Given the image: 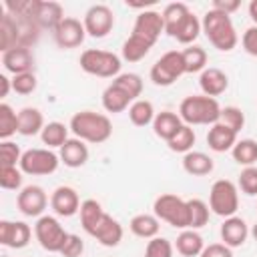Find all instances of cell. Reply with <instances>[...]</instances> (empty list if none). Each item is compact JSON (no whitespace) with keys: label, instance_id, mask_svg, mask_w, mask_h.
<instances>
[{"label":"cell","instance_id":"obj_1","mask_svg":"<svg viewBox=\"0 0 257 257\" xmlns=\"http://www.w3.org/2000/svg\"><path fill=\"white\" fill-rule=\"evenodd\" d=\"M161 32H165V22L161 12L157 10L139 12V16L135 18L131 36L122 42V58L126 62L143 60L159 40Z\"/></svg>","mask_w":257,"mask_h":257},{"label":"cell","instance_id":"obj_2","mask_svg":"<svg viewBox=\"0 0 257 257\" xmlns=\"http://www.w3.org/2000/svg\"><path fill=\"white\" fill-rule=\"evenodd\" d=\"M161 14H163V22H165V32L181 44L191 46L197 40V36L203 32L201 20L191 12V8L185 2L167 4Z\"/></svg>","mask_w":257,"mask_h":257},{"label":"cell","instance_id":"obj_3","mask_svg":"<svg viewBox=\"0 0 257 257\" xmlns=\"http://www.w3.org/2000/svg\"><path fill=\"white\" fill-rule=\"evenodd\" d=\"M201 30L205 32L207 40L221 52H231L239 42V36H237L231 16L225 12H219L215 8H209L205 12V16L201 20Z\"/></svg>","mask_w":257,"mask_h":257},{"label":"cell","instance_id":"obj_4","mask_svg":"<svg viewBox=\"0 0 257 257\" xmlns=\"http://www.w3.org/2000/svg\"><path fill=\"white\" fill-rule=\"evenodd\" d=\"M68 128L72 131V135L84 143H92V145H100L106 143L112 135V122L106 114L102 112H94V110H80L74 112L70 118Z\"/></svg>","mask_w":257,"mask_h":257},{"label":"cell","instance_id":"obj_5","mask_svg":"<svg viewBox=\"0 0 257 257\" xmlns=\"http://www.w3.org/2000/svg\"><path fill=\"white\" fill-rule=\"evenodd\" d=\"M221 104L217 98L205 96V94H191L185 96L179 104V116L185 124H215L221 120Z\"/></svg>","mask_w":257,"mask_h":257},{"label":"cell","instance_id":"obj_6","mask_svg":"<svg viewBox=\"0 0 257 257\" xmlns=\"http://www.w3.org/2000/svg\"><path fill=\"white\" fill-rule=\"evenodd\" d=\"M153 213L159 221L169 223L175 229H191V213H189V201L175 193H163L153 203Z\"/></svg>","mask_w":257,"mask_h":257},{"label":"cell","instance_id":"obj_7","mask_svg":"<svg viewBox=\"0 0 257 257\" xmlns=\"http://www.w3.org/2000/svg\"><path fill=\"white\" fill-rule=\"evenodd\" d=\"M80 68L86 74L98 76V78H116L120 74V56L108 50L100 48H86L78 58Z\"/></svg>","mask_w":257,"mask_h":257},{"label":"cell","instance_id":"obj_8","mask_svg":"<svg viewBox=\"0 0 257 257\" xmlns=\"http://www.w3.org/2000/svg\"><path fill=\"white\" fill-rule=\"evenodd\" d=\"M209 209L227 219V217H233L239 209V189L233 181L229 179H219L211 185V191H209Z\"/></svg>","mask_w":257,"mask_h":257},{"label":"cell","instance_id":"obj_9","mask_svg":"<svg viewBox=\"0 0 257 257\" xmlns=\"http://www.w3.org/2000/svg\"><path fill=\"white\" fill-rule=\"evenodd\" d=\"M34 237L40 243V247L48 253H60V249L64 247L68 233L64 231V227L60 225V221L52 215H42L36 219L34 225Z\"/></svg>","mask_w":257,"mask_h":257},{"label":"cell","instance_id":"obj_10","mask_svg":"<svg viewBox=\"0 0 257 257\" xmlns=\"http://www.w3.org/2000/svg\"><path fill=\"white\" fill-rule=\"evenodd\" d=\"M183 74H185V64H183L181 50H169V52H165L151 66V80L157 86H171Z\"/></svg>","mask_w":257,"mask_h":257},{"label":"cell","instance_id":"obj_11","mask_svg":"<svg viewBox=\"0 0 257 257\" xmlns=\"http://www.w3.org/2000/svg\"><path fill=\"white\" fill-rule=\"evenodd\" d=\"M60 165V157L52 149H28L22 153L20 159V171L24 175L40 177V175H52Z\"/></svg>","mask_w":257,"mask_h":257},{"label":"cell","instance_id":"obj_12","mask_svg":"<svg viewBox=\"0 0 257 257\" xmlns=\"http://www.w3.org/2000/svg\"><path fill=\"white\" fill-rule=\"evenodd\" d=\"M86 34L92 38H104L114 28V14L106 4H92L82 18Z\"/></svg>","mask_w":257,"mask_h":257},{"label":"cell","instance_id":"obj_13","mask_svg":"<svg viewBox=\"0 0 257 257\" xmlns=\"http://www.w3.org/2000/svg\"><path fill=\"white\" fill-rule=\"evenodd\" d=\"M16 207L26 217H42L48 207V195L40 185H26L16 195Z\"/></svg>","mask_w":257,"mask_h":257},{"label":"cell","instance_id":"obj_14","mask_svg":"<svg viewBox=\"0 0 257 257\" xmlns=\"http://www.w3.org/2000/svg\"><path fill=\"white\" fill-rule=\"evenodd\" d=\"M52 36H54V42L58 44V48L70 50V48H78V46L84 42V38H86V28H84V24H82L78 18L66 16V18L52 30Z\"/></svg>","mask_w":257,"mask_h":257},{"label":"cell","instance_id":"obj_15","mask_svg":"<svg viewBox=\"0 0 257 257\" xmlns=\"http://www.w3.org/2000/svg\"><path fill=\"white\" fill-rule=\"evenodd\" d=\"M32 237V229L28 223L24 221H8L2 219L0 221V243L4 247L10 249H22L30 243Z\"/></svg>","mask_w":257,"mask_h":257},{"label":"cell","instance_id":"obj_16","mask_svg":"<svg viewBox=\"0 0 257 257\" xmlns=\"http://www.w3.org/2000/svg\"><path fill=\"white\" fill-rule=\"evenodd\" d=\"M50 207L58 217H72L80 211V199L76 189L68 185H60L50 195Z\"/></svg>","mask_w":257,"mask_h":257},{"label":"cell","instance_id":"obj_17","mask_svg":"<svg viewBox=\"0 0 257 257\" xmlns=\"http://www.w3.org/2000/svg\"><path fill=\"white\" fill-rule=\"evenodd\" d=\"M64 10L58 2H52V0H36L34 4V12H32V20L38 24V28H48V30H54L62 20H64Z\"/></svg>","mask_w":257,"mask_h":257},{"label":"cell","instance_id":"obj_18","mask_svg":"<svg viewBox=\"0 0 257 257\" xmlns=\"http://www.w3.org/2000/svg\"><path fill=\"white\" fill-rule=\"evenodd\" d=\"M2 66L12 76L22 74V72H32V68H34V54H32L30 48H24V46L10 48V50L2 52Z\"/></svg>","mask_w":257,"mask_h":257},{"label":"cell","instance_id":"obj_19","mask_svg":"<svg viewBox=\"0 0 257 257\" xmlns=\"http://www.w3.org/2000/svg\"><path fill=\"white\" fill-rule=\"evenodd\" d=\"M122 225L108 213L102 215V219L98 221V225L94 227V231L90 233V237H94L100 245L104 247H116L122 241Z\"/></svg>","mask_w":257,"mask_h":257},{"label":"cell","instance_id":"obj_20","mask_svg":"<svg viewBox=\"0 0 257 257\" xmlns=\"http://www.w3.org/2000/svg\"><path fill=\"white\" fill-rule=\"evenodd\" d=\"M219 233H221V241H223L227 247L235 249V247H241V245L247 241V237H249L251 231H249L245 219L233 215V217H227V219L223 221Z\"/></svg>","mask_w":257,"mask_h":257},{"label":"cell","instance_id":"obj_21","mask_svg":"<svg viewBox=\"0 0 257 257\" xmlns=\"http://www.w3.org/2000/svg\"><path fill=\"white\" fill-rule=\"evenodd\" d=\"M199 86H201V90H203L205 96L217 98V96H221V94L229 88V76H227L221 68L207 66V68L199 74Z\"/></svg>","mask_w":257,"mask_h":257},{"label":"cell","instance_id":"obj_22","mask_svg":"<svg viewBox=\"0 0 257 257\" xmlns=\"http://www.w3.org/2000/svg\"><path fill=\"white\" fill-rule=\"evenodd\" d=\"M58 157H60V163L64 167H68V169H80L88 161V147H86L84 141L72 137V139H68L58 149Z\"/></svg>","mask_w":257,"mask_h":257},{"label":"cell","instance_id":"obj_23","mask_svg":"<svg viewBox=\"0 0 257 257\" xmlns=\"http://www.w3.org/2000/svg\"><path fill=\"white\" fill-rule=\"evenodd\" d=\"M237 135H239V133H235L231 126H227L225 122L219 120V122L211 124L209 133H207V145H209V149L215 151V153H227V151H231V149L235 147V143L239 141Z\"/></svg>","mask_w":257,"mask_h":257},{"label":"cell","instance_id":"obj_24","mask_svg":"<svg viewBox=\"0 0 257 257\" xmlns=\"http://www.w3.org/2000/svg\"><path fill=\"white\" fill-rule=\"evenodd\" d=\"M44 116L36 106H24L18 110V135L34 137L40 135L44 128Z\"/></svg>","mask_w":257,"mask_h":257},{"label":"cell","instance_id":"obj_25","mask_svg":"<svg viewBox=\"0 0 257 257\" xmlns=\"http://www.w3.org/2000/svg\"><path fill=\"white\" fill-rule=\"evenodd\" d=\"M100 102H102V108L106 110V112H112V114H116V112H122V110H126L135 100L120 88V86H116L114 82H110L104 90H102V96H100Z\"/></svg>","mask_w":257,"mask_h":257},{"label":"cell","instance_id":"obj_26","mask_svg":"<svg viewBox=\"0 0 257 257\" xmlns=\"http://www.w3.org/2000/svg\"><path fill=\"white\" fill-rule=\"evenodd\" d=\"M185 122L181 120L179 112H173V110H161L157 112L155 120H153V133L163 139V141H169L177 135V131L183 126Z\"/></svg>","mask_w":257,"mask_h":257},{"label":"cell","instance_id":"obj_27","mask_svg":"<svg viewBox=\"0 0 257 257\" xmlns=\"http://www.w3.org/2000/svg\"><path fill=\"white\" fill-rule=\"evenodd\" d=\"M175 249L183 257H199L203 253V249H205V241L197 233V229H183L177 235Z\"/></svg>","mask_w":257,"mask_h":257},{"label":"cell","instance_id":"obj_28","mask_svg":"<svg viewBox=\"0 0 257 257\" xmlns=\"http://www.w3.org/2000/svg\"><path fill=\"white\" fill-rule=\"evenodd\" d=\"M183 169H185V173H189L193 177H205V175L213 173L215 163L207 153L189 151L187 155H183Z\"/></svg>","mask_w":257,"mask_h":257},{"label":"cell","instance_id":"obj_29","mask_svg":"<svg viewBox=\"0 0 257 257\" xmlns=\"http://www.w3.org/2000/svg\"><path fill=\"white\" fill-rule=\"evenodd\" d=\"M128 229L133 235H137L141 239H155V237H159L161 225H159V219L155 213L153 215L151 213H139L131 219Z\"/></svg>","mask_w":257,"mask_h":257},{"label":"cell","instance_id":"obj_30","mask_svg":"<svg viewBox=\"0 0 257 257\" xmlns=\"http://www.w3.org/2000/svg\"><path fill=\"white\" fill-rule=\"evenodd\" d=\"M68 126L64 122H58V120H52V122H46L42 133H40V139L42 143L46 145V149H60L70 137H68Z\"/></svg>","mask_w":257,"mask_h":257},{"label":"cell","instance_id":"obj_31","mask_svg":"<svg viewBox=\"0 0 257 257\" xmlns=\"http://www.w3.org/2000/svg\"><path fill=\"white\" fill-rule=\"evenodd\" d=\"M78 215H80V225H82V229L90 235V233L94 231V227L98 225V221L102 219L104 209H102V205H100L96 199H86V201L80 203Z\"/></svg>","mask_w":257,"mask_h":257},{"label":"cell","instance_id":"obj_32","mask_svg":"<svg viewBox=\"0 0 257 257\" xmlns=\"http://www.w3.org/2000/svg\"><path fill=\"white\" fill-rule=\"evenodd\" d=\"M155 116H157L155 106L147 98H139L128 106V118L135 126H149V124H153Z\"/></svg>","mask_w":257,"mask_h":257},{"label":"cell","instance_id":"obj_33","mask_svg":"<svg viewBox=\"0 0 257 257\" xmlns=\"http://www.w3.org/2000/svg\"><path fill=\"white\" fill-rule=\"evenodd\" d=\"M233 161L241 167H253L257 163V141L255 139H239L231 149Z\"/></svg>","mask_w":257,"mask_h":257},{"label":"cell","instance_id":"obj_34","mask_svg":"<svg viewBox=\"0 0 257 257\" xmlns=\"http://www.w3.org/2000/svg\"><path fill=\"white\" fill-rule=\"evenodd\" d=\"M183 54V64H185V74H195V72H203L207 68V52L205 48L191 44L185 50H181Z\"/></svg>","mask_w":257,"mask_h":257},{"label":"cell","instance_id":"obj_35","mask_svg":"<svg viewBox=\"0 0 257 257\" xmlns=\"http://www.w3.org/2000/svg\"><path fill=\"white\" fill-rule=\"evenodd\" d=\"M195 141H197L195 128L189 126V124H183V126L177 131V135L167 141V147H169L173 153H183V155H187L189 151H193Z\"/></svg>","mask_w":257,"mask_h":257},{"label":"cell","instance_id":"obj_36","mask_svg":"<svg viewBox=\"0 0 257 257\" xmlns=\"http://www.w3.org/2000/svg\"><path fill=\"white\" fill-rule=\"evenodd\" d=\"M16 133H18V112H14V108L8 102H2L0 104V139L10 141V137Z\"/></svg>","mask_w":257,"mask_h":257},{"label":"cell","instance_id":"obj_37","mask_svg":"<svg viewBox=\"0 0 257 257\" xmlns=\"http://www.w3.org/2000/svg\"><path fill=\"white\" fill-rule=\"evenodd\" d=\"M112 82L116 86H120L133 100H139V96L143 92V78L137 72H120L116 78H112Z\"/></svg>","mask_w":257,"mask_h":257},{"label":"cell","instance_id":"obj_38","mask_svg":"<svg viewBox=\"0 0 257 257\" xmlns=\"http://www.w3.org/2000/svg\"><path fill=\"white\" fill-rule=\"evenodd\" d=\"M189 201V213H191V229H201L209 223L211 209L203 199H187Z\"/></svg>","mask_w":257,"mask_h":257},{"label":"cell","instance_id":"obj_39","mask_svg":"<svg viewBox=\"0 0 257 257\" xmlns=\"http://www.w3.org/2000/svg\"><path fill=\"white\" fill-rule=\"evenodd\" d=\"M22 175L20 167H0V187L6 191H20Z\"/></svg>","mask_w":257,"mask_h":257},{"label":"cell","instance_id":"obj_40","mask_svg":"<svg viewBox=\"0 0 257 257\" xmlns=\"http://www.w3.org/2000/svg\"><path fill=\"white\" fill-rule=\"evenodd\" d=\"M237 189L249 197H257V167H243L237 179Z\"/></svg>","mask_w":257,"mask_h":257},{"label":"cell","instance_id":"obj_41","mask_svg":"<svg viewBox=\"0 0 257 257\" xmlns=\"http://www.w3.org/2000/svg\"><path fill=\"white\" fill-rule=\"evenodd\" d=\"M173 255H175V247L165 237L149 239V243L145 247V257H173Z\"/></svg>","mask_w":257,"mask_h":257},{"label":"cell","instance_id":"obj_42","mask_svg":"<svg viewBox=\"0 0 257 257\" xmlns=\"http://www.w3.org/2000/svg\"><path fill=\"white\" fill-rule=\"evenodd\" d=\"M22 151L16 143L12 141H2L0 143V167H16L20 165Z\"/></svg>","mask_w":257,"mask_h":257},{"label":"cell","instance_id":"obj_43","mask_svg":"<svg viewBox=\"0 0 257 257\" xmlns=\"http://www.w3.org/2000/svg\"><path fill=\"white\" fill-rule=\"evenodd\" d=\"M221 122H225L227 126H231L235 133H239L245 126V112L239 106H223L221 108Z\"/></svg>","mask_w":257,"mask_h":257},{"label":"cell","instance_id":"obj_44","mask_svg":"<svg viewBox=\"0 0 257 257\" xmlns=\"http://www.w3.org/2000/svg\"><path fill=\"white\" fill-rule=\"evenodd\" d=\"M36 86H38V80L34 72H22V74L12 76V90L18 94H32Z\"/></svg>","mask_w":257,"mask_h":257},{"label":"cell","instance_id":"obj_45","mask_svg":"<svg viewBox=\"0 0 257 257\" xmlns=\"http://www.w3.org/2000/svg\"><path fill=\"white\" fill-rule=\"evenodd\" d=\"M84 253V241L74 235V233H68V239L64 243V247L60 249V255L62 257H82Z\"/></svg>","mask_w":257,"mask_h":257},{"label":"cell","instance_id":"obj_46","mask_svg":"<svg viewBox=\"0 0 257 257\" xmlns=\"http://www.w3.org/2000/svg\"><path fill=\"white\" fill-rule=\"evenodd\" d=\"M241 44H243V50H245L247 54H251V56L257 58V26H255V24L249 26V28L243 32Z\"/></svg>","mask_w":257,"mask_h":257},{"label":"cell","instance_id":"obj_47","mask_svg":"<svg viewBox=\"0 0 257 257\" xmlns=\"http://www.w3.org/2000/svg\"><path fill=\"white\" fill-rule=\"evenodd\" d=\"M199 257H233V249L227 247L225 243H211V245H205Z\"/></svg>","mask_w":257,"mask_h":257},{"label":"cell","instance_id":"obj_48","mask_svg":"<svg viewBox=\"0 0 257 257\" xmlns=\"http://www.w3.org/2000/svg\"><path fill=\"white\" fill-rule=\"evenodd\" d=\"M239 6H241V2H239V0H215L211 8H215V10L225 12V14H229V16H231L235 10H239Z\"/></svg>","mask_w":257,"mask_h":257},{"label":"cell","instance_id":"obj_49","mask_svg":"<svg viewBox=\"0 0 257 257\" xmlns=\"http://www.w3.org/2000/svg\"><path fill=\"white\" fill-rule=\"evenodd\" d=\"M10 88H12V78H8L6 74H0V98H6Z\"/></svg>","mask_w":257,"mask_h":257},{"label":"cell","instance_id":"obj_50","mask_svg":"<svg viewBox=\"0 0 257 257\" xmlns=\"http://www.w3.org/2000/svg\"><path fill=\"white\" fill-rule=\"evenodd\" d=\"M249 16H251L253 24L257 26V0H251L249 2Z\"/></svg>","mask_w":257,"mask_h":257},{"label":"cell","instance_id":"obj_51","mask_svg":"<svg viewBox=\"0 0 257 257\" xmlns=\"http://www.w3.org/2000/svg\"><path fill=\"white\" fill-rule=\"evenodd\" d=\"M251 235H253V239L257 241V223H255V225L251 227Z\"/></svg>","mask_w":257,"mask_h":257}]
</instances>
